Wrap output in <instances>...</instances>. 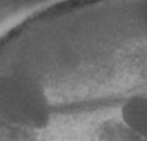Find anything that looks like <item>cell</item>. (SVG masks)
<instances>
[{
	"label": "cell",
	"instance_id": "obj_2",
	"mask_svg": "<svg viewBox=\"0 0 147 141\" xmlns=\"http://www.w3.org/2000/svg\"><path fill=\"white\" fill-rule=\"evenodd\" d=\"M121 119L133 134L147 141V95H132L121 106Z\"/></svg>",
	"mask_w": 147,
	"mask_h": 141
},
{
	"label": "cell",
	"instance_id": "obj_1",
	"mask_svg": "<svg viewBox=\"0 0 147 141\" xmlns=\"http://www.w3.org/2000/svg\"><path fill=\"white\" fill-rule=\"evenodd\" d=\"M53 106L44 85L32 77L0 74V117L27 130H45L52 122Z\"/></svg>",
	"mask_w": 147,
	"mask_h": 141
}]
</instances>
